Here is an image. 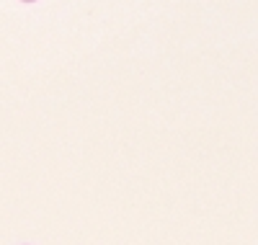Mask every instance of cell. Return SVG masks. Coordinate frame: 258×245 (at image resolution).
I'll use <instances>...</instances> for the list:
<instances>
[{
  "label": "cell",
  "instance_id": "cell-1",
  "mask_svg": "<svg viewBox=\"0 0 258 245\" xmlns=\"http://www.w3.org/2000/svg\"><path fill=\"white\" fill-rule=\"evenodd\" d=\"M24 3H34V0H24Z\"/></svg>",
  "mask_w": 258,
  "mask_h": 245
}]
</instances>
